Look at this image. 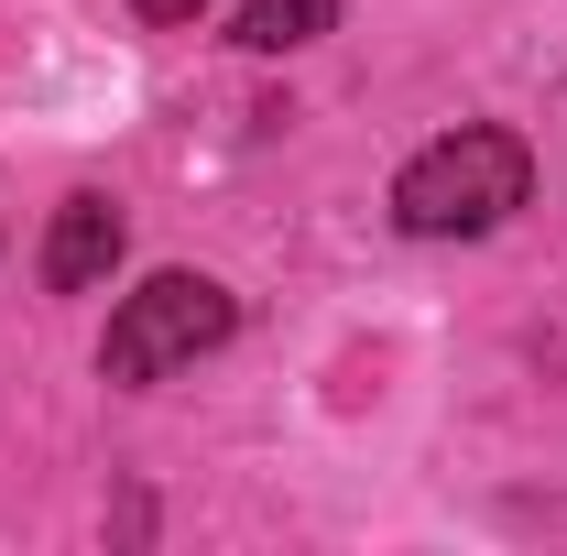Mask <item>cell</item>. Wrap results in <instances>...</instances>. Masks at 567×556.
<instances>
[{
  "mask_svg": "<svg viewBox=\"0 0 567 556\" xmlns=\"http://www.w3.org/2000/svg\"><path fill=\"white\" fill-rule=\"evenodd\" d=\"M317 33H339V0H240V22H229V44H251V55H306Z\"/></svg>",
  "mask_w": 567,
  "mask_h": 556,
  "instance_id": "277c9868",
  "label": "cell"
},
{
  "mask_svg": "<svg viewBox=\"0 0 567 556\" xmlns=\"http://www.w3.org/2000/svg\"><path fill=\"white\" fill-rule=\"evenodd\" d=\"M524 197H535V153H524V132L458 121L447 142L404 153V175H393V229H404V240H481V229H502Z\"/></svg>",
  "mask_w": 567,
  "mask_h": 556,
  "instance_id": "6da1fadb",
  "label": "cell"
},
{
  "mask_svg": "<svg viewBox=\"0 0 567 556\" xmlns=\"http://www.w3.org/2000/svg\"><path fill=\"white\" fill-rule=\"evenodd\" d=\"M240 328V306H229V284L218 274H153L121 295V317H110V339H99V371L110 382H164V371H186L197 349H218Z\"/></svg>",
  "mask_w": 567,
  "mask_h": 556,
  "instance_id": "7a4b0ae2",
  "label": "cell"
},
{
  "mask_svg": "<svg viewBox=\"0 0 567 556\" xmlns=\"http://www.w3.org/2000/svg\"><path fill=\"white\" fill-rule=\"evenodd\" d=\"M121 208L110 197H66V208L44 218V251H33V274H44V295H99V284L121 274Z\"/></svg>",
  "mask_w": 567,
  "mask_h": 556,
  "instance_id": "3957f363",
  "label": "cell"
},
{
  "mask_svg": "<svg viewBox=\"0 0 567 556\" xmlns=\"http://www.w3.org/2000/svg\"><path fill=\"white\" fill-rule=\"evenodd\" d=\"M132 11H142V22H208L218 0H132Z\"/></svg>",
  "mask_w": 567,
  "mask_h": 556,
  "instance_id": "5b68a950",
  "label": "cell"
}]
</instances>
